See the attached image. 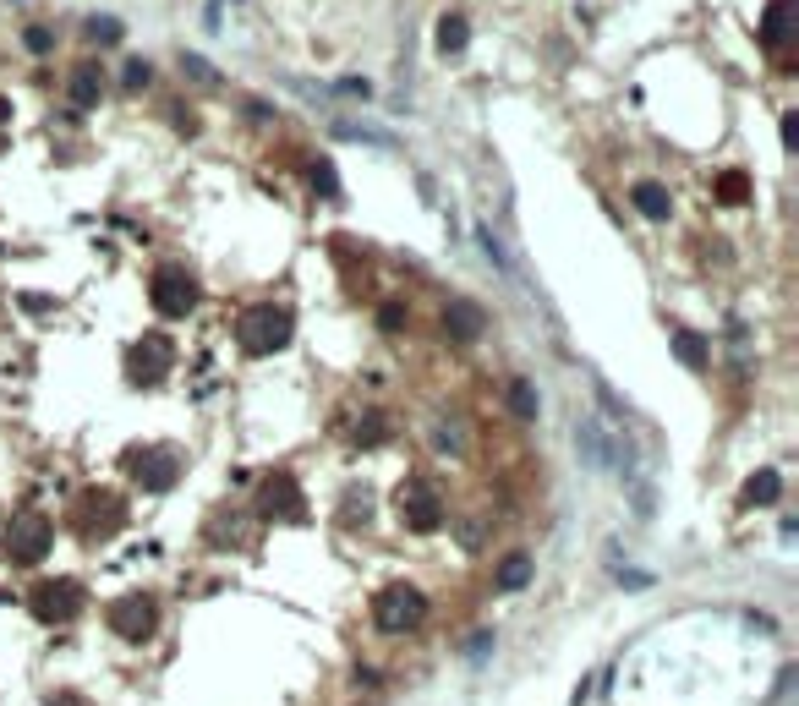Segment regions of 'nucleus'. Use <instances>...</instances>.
I'll use <instances>...</instances> for the list:
<instances>
[{"instance_id":"obj_1","label":"nucleus","mask_w":799,"mask_h":706,"mask_svg":"<svg viewBox=\"0 0 799 706\" xmlns=\"http://www.w3.org/2000/svg\"><path fill=\"white\" fill-rule=\"evenodd\" d=\"M291 334H296V318L280 302H258V307H247L236 318V340H241V351H247V356L280 351V345H291Z\"/></svg>"},{"instance_id":"obj_2","label":"nucleus","mask_w":799,"mask_h":706,"mask_svg":"<svg viewBox=\"0 0 799 706\" xmlns=\"http://www.w3.org/2000/svg\"><path fill=\"white\" fill-rule=\"evenodd\" d=\"M148 302H154L159 318H187V312L198 307V280L170 263V269H159L154 280H148Z\"/></svg>"},{"instance_id":"obj_3","label":"nucleus","mask_w":799,"mask_h":706,"mask_svg":"<svg viewBox=\"0 0 799 706\" xmlns=\"http://www.w3.org/2000/svg\"><path fill=\"white\" fill-rule=\"evenodd\" d=\"M373 619H378V630H389V635L416 630V624L427 619V597L416 592V586H389V592H378Z\"/></svg>"},{"instance_id":"obj_4","label":"nucleus","mask_w":799,"mask_h":706,"mask_svg":"<svg viewBox=\"0 0 799 706\" xmlns=\"http://www.w3.org/2000/svg\"><path fill=\"white\" fill-rule=\"evenodd\" d=\"M33 613H39L44 624H66L77 608H83V586L77 581H44V586H33Z\"/></svg>"},{"instance_id":"obj_5","label":"nucleus","mask_w":799,"mask_h":706,"mask_svg":"<svg viewBox=\"0 0 799 706\" xmlns=\"http://www.w3.org/2000/svg\"><path fill=\"white\" fill-rule=\"evenodd\" d=\"M400 515L411 520L416 531H433L438 520H444V499H438L433 482H405L400 488Z\"/></svg>"},{"instance_id":"obj_6","label":"nucleus","mask_w":799,"mask_h":706,"mask_svg":"<svg viewBox=\"0 0 799 706\" xmlns=\"http://www.w3.org/2000/svg\"><path fill=\"white\" fill-rule=\"evenodd\" d=\"M170 362H176V345H170L165 334L137 340V351H132V384H159V378L170 373Z\"/></svg>"},{"instance_id":"obj_7","label":"nucleus","mask_w":799,"mask_h":706,"mask_svg":"<svg viewBox=\"0 0 799 706\" xmlns=\"http://www.w3.org/2000/svg\"><path fill=\"white\" fill-rule=\"evenodd\" d=\"M44 553H50V520H44V515L11 520V559H17V564H39Z\"/></svg>"},{"instance_id":"obj_8","label":"nucleus","mask_w":799,"mask_h":706,"mask_svg":"<svg viewBox=\"0 0 799 706\" xmlns=\"http://www.w3.org/2000/svg\"><path fill=\"white\" fill-rule=\"evenodd\" d=\"M110 630L121 635V641H143L148 630H154V603L148 597H126V603L110 608Z\"/></svg>"},{"instance_id":"obj_9","label":"nucleus","mask_w":799,"mask_h":706,"mask_svg":"<svg viewBox=\"0 0 799 706\" xmlns=\"http://www.w3.org/2000/svg\"><path fill=\"white\" fill-rule=\"evenodd\" d=\"M176 477H181L176 449H143V455H137V482H143L148 493H165Z\"/></svg>"},{"instance_id":"obj_10","label":"nucleus","mask_w":799,"mask_h":706,"mask_svg":"<svg viewBox=\"0 0 799 706\" xmlns=\"http://www.w3.org/2000/svg\"><path fill=\"white\" fill-rule=\"evenodd\" d=\"M444 329H449V340L471 345V340H482V329H488V318H482V307H477V302H466V296H455V302L444 307Z\"/></svg>"},{"instance_id":"obj_11","label":"nucleus","mask_w":799,"mask_h":706,"mask_svg":"<svg viewBox=\"0 0 799 706\" xmlns=\"http://www.w3.org/2000/svg\"><path fill=\"white\" fill-rule=\"evenodd\" d=\"M263 509H269L274 520H301V515H307L296 477H269V482H263Z\"/></svg>"},{"instance_id":"obj_12","label":"nucleus","mask_w":799,"mask_h":706,"mask_svg":"<svg viewBox=\"0 0 799 706\" xmlns=\"http://www.w3.org/2000/svg\"><path fill=\"white\" fill-rule=\"evenodd\" d=\"M794 17H799V6H794V0H772V6L761 11V44H767V50H789Z\"/></svg>"},{"instance_id":"obj_13","label":"nucleus","mask_w":799,"mask_h":706,"mask_svg":"<svg viewBox=\"0 0 799 706\" xmlns=\"http://www.w3.org/2000/svg\"><path fill=\"white\" fill-rule=\"evenodd\" d=\"M66 94H72L77 110H94L104 99V66L99 61H77L72 66V83H66Z\"/></svg>"},{"instance_id":"obj_14","label":"nucleus","mask_w":799,"mask_h":706,"mask_svg":"<svg viewBox=\"0 0 799 706\" xmlns=\"http://www.w3.org/2000/svg\"><path fill=\"white\" fill-rule=\"evenodd\" d=\"M466 44H471V22H466V11H444L438 17V55H466Z\"/></svg>"},{"instance_id":"obj_15","label":"nucleus","mask_w":799,"mask_h":706,"mask_svg":"<svg viewBox=\"0 0 799 706\" xmlns=\"http://www.w3.org/2000/svg\"><path fill=\"white\" fill-rule=\"evenodd\" d=\"M630 203L641 208L646 219H668V214H674V198H668V187H657V181H641V187H630Z\"/></svg>"},{"instance_id":"obj_16","label":"nucleus","mask_w":799,"mask_h":706,"mask_svg":"<svg viewBox=\"0 0 799 706\" xmlns=\"http://www.w3.org/2000/svg\"><path fill=\"white\" fill-rule=\"evenodd\" d=\"M778 493H783L778 471H756V477L745 482V504H778Z\"/></svg>"},{"instance_id":"obj_17","label":"nucleus","mask_w":799,"mask_h":706,"mask_svg":"<svg viewBox=\"0 0 799 706\" xmlns=\"http://www.w3.org/2000/svg\"><path fill=\"white\" fill-rule=\"evenodd\" d=\"M674 356L685 367H706V340L696 329H674Z\"/></svg>"},{"instance_id":"obj_18","label":"nucleus","mask_w":799,"mask_h":706,"mask_svg":"<svg viewBox=\"0 0 799 706\" xmlns=\"http://www.w3.org/2000/svg\"><path fill=\"white\" fill-rule=\"evenodd\" d=\"M509 411H515L520 422H531V416L542 411V405H537V389H531L526 378H515V384H509Z\"/></svg>"},{"instance_id":"obj_19","label":"nucleus","mask_w":799,"mask_h":706,"mask_svg":"<svg viewBox=\"0 0 799 706\" xmlns=\"http://www.w3.org/2000/svg\"><path fill=\"white\" fill-rule=\"evenodd\" d=\"M526 581H531V559H526V553H509L504 570H499V586H504V592H515V586H526Z\"/></svg>"},{"instance_id":"obj_20","label":"nucleus","mask_w":799,"mask_h":706,"mask_svg":"<svg viewBox=\"0 0 799 706\" xmlns=\"http://www.w3.org/2000/svg\"><path fill=\"white\" fill-rule=\"evenodd\" d=\"M717 198H723V203H745L750 198L745 170H723V176H717Z\"/></svg>"},{"instance_id":"obj_21","label":"nucleus","mask_w":799,"mask_h":706,"mask_svg":"<svg viewBox=\"0 0 799 706\" xmlns=\"http://www.w3.org/2000/svg\"><path fill=\"white\" fill-rule=\"evenodd\" d=\"M83 33H88V44H121V33H126V28H121L115 17H88V28H83Z\"/></svg>"},{"instance_id":"obj_22","label":"nucleus","mask_w":799,"mask_h":706,"mask_svg":"<svg viewBox=\"0 0 799 706\" xmlns=\"http://www.w3.org/2000/svg\"><path fill=\"white\" fill-rule=\"evenodd\" d=\"M181 72H187L192 83H203V88H219V83H225V77H219L214 66L203 61V55H181Z\"/></svg>"},{"instance_id":"obj_23","label":"nucleus","mask_w":799,"mask_h":706,"mask_svg":"<svg viewBox=\"0 0 799 706\" xmlns=\"http://www.w3.org/2000/svg\"><path fill=\"white\" fill-rule=\"evenodd\" d=\"M312 192H318V198H340V176H334L329 159H318V165H312Z\"/></svg>"},{"instance_id":"obj_24","label":"nucleus","mask_w":799,"mask_h":706,"mask_svg":"<svg viewBox=\"0 0 799 706\" xmlns=\"http://www.w3.org/2000/svg\"><path fill=\"white\" fill-rule=\"evenodd\" d=\"M148 77H154V66L132 55V61H126V72H121V88H126V94H137V88H148Z\"/></svg>"},{"instance_id":"obj_25","label":"nucleus","mask_w":799,"mask_h":706,"mask_svg":"<svg viewBox=\"0 0 799 706\" xmlns=\"http://www.w3.org/2000/svg\"><path fill=\"white\" fill-rule=\"evenodd\" d=\"M22 44H28V50H33V55H50V50H55V33H50V28H44V22H33V28H28V33H22Z\"/></svg>"},{"instance_id":"obj_26","label":"nucleus","mask_w":799,"mask_h":706,"mask_svg":"<svg viewBox=\"0 0 799 706\" xmlns=\"http://www.w3.org/2000/svg\"><path fill=\"white\" fill-rule=\"evenodd\" d=\"M477 241H482V252H488V258H493V263H499V269H504V274H509V269H515V263H509V258H504V247H499V236H493V230H488V225H482V230H477Z\"/></svg>"},{"instance_id":"obj_27","label":"nucleus","mask_w":799,"mask_h":706,"mask_svg":"<svg viewBox=\"0 0 799 706\" xmlns=\"http://www.w3.org/2000/svg\"><path fill=\"white\" fill-rule=\"evenodd\" d=\"M405 318H411V312H405L400 302H384V312H378V323H384L389 334H395V329H405Z\"/></svg>"},{"instance_id":"obj_28","label":"nucleus","mask_w":799,"mask_h":706,"mask_svg":"<svg viewBox=\"0 0 799 706\" xmlns=\"http://www.w3.org/2000/svg\"><path fill=\"white\" fill-rule=\"evenodd\" d=\"M340 94H351V99H373V88H367V77H340Z\"/></svg>"},{"instance_id":"obj_29","label":"nucleus","mask_w":799,"mask_h":706,"mask_svg":"<svg viewBox=\"0 0 799 706\" xmlns=\"http://www.w3.org/2000/svg\"><path fill=\"white\" fill-rule=\"evenodd\" d=\"M356 438H362V444H378V438H384V416H367V427Z\"/></svg>"},{"instance_id":"obj_30","label":"nucleus","mask_w":799,"mask_h":706,"mask_svg":"<svg viewBox=\"0 0 799 706\" xmlns=\"http://www.w3.org/2000/svg\"><path fill=\"white\" fill-rule=\"evenodd\" d=\"M783 148H799V115H783Z\"/></svg>"},{"instance_id":"obj_31","label":"nucleus","mask_w":799,"mask_h":706,"mask_svg":"<svg viewBox=\"0 0 799 706\" xmlns=\"http://www.w3.org/2000/svg\"><path fill=\"white\" fill-rule=\"evenodd\" d=\"M50 706H83V701H77V696H55Z\"/></svg>"}]
</instances>
